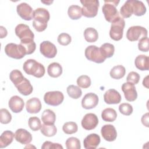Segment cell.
I'll return each mask as SVG.
<instances>
[{
  "label": "cell",
  "mask_w": 149,
  "mask_h": 149,
  "mask_svg": "<svg viewBox=\"0 0 149 149\" xmlns=\"http://www.w3.org/2000/svg\"><path fill=\"white\" fill-rule=\"evenodd\" d=\"M15 34L20 41L29 39L34 40V34L30 30L29 26L25 24H19L15 27Z\"/></svg>",
  "instance_id": "10"
},
{
  "label": "cell",
  "mask_w": 149,
  "mask_h": 149,
  "mask_svg": "<svg viewBox=\"0 0 149 149\" xmlns=\"http://www.w3.org/2000/svg\"><path fill=\"white\" fill-rule=\"evenodd\" d=\"M119 2V1L116 0L104 1V5L102 8V11L107 22L112 23L120 16L116 9V6Z\"/></svg>",
  "instance_id": "3"
},
{
  "label": "cell",
  "mask_w": 149,
  "mask_h": 149,
  "mask_svg": "<svg viewBox=\"0 0 149 149\" xmlns=\"http://www.w3.org/2000/svg\"><path fill=\"white\" fill-rule=\"evenodd\" d=\"M16 87L21 94L25 96L31 94L33 90V86L30 81L25 77Z\"/></svg>",
  "instance_id": "22"
},
{
  "label": "cell",
  "mask_w": 149,
  "mask_h": 149,
  "mask_svg": "<svg viewBox=\"0 0 149 149\" xmlns=\"http://www.w3.org/2000/svg\"><path fill=\"white\" fill-rule=\"evenodd\" d=\"M98 97L93 93L86 94L81 100V106L86 109H90L95 108L98 104Z\"/></svg>",
  "instance_id": "15"
},
{
  "label": "cell",
  "mask_w": 149,
  "mask_h": 149,
  "mask_svg": "<svg viewBox=\"0 0 149 149\" xmlns=\"http://www.w3.org/2000/svg\"><path fill=\"white\" fill-rule=\"evenodd\" d=\"M23 69L27 74L33 75L37 78L42 77L45 72L44 65L33 59H27L24 62Z\"/></svg>",
  "instance_id": "2"
},
{
  "label": "cell",
  "mask_w": 149,
  "mask_h": 149,
  "mask_svg": "<svg viewBox=\"0 0 149 149\" xmlns=\"http://www.w3.org/2000/svg\"><path fill=\"white\" fill-rule=\"evenodd\" d=\"M98 123V119L97 115L93 113L86 114L83 118L81 124L85 130H91L95 129Z\"/></svg>",
  "instance_id": "12"
},
{
  "label": "cell",
  "mask_w": 149,
  "mask_h": 149,
  "mask_svg": "<svg viewBox=\"0 0 149 149\" xmlns=\"http://www.w3.org/2000/svg\"><path fill=\"white\" fill-rule=\"evenodd\" d=\"M148 76H146V77L144 79V80H143V85L144 87H146V88H148Z\"/></svg>",
  "instance_id": "50"
},
{
  "label": "cell",
  "mask_w": 149,
  "mask_h": 149,
  "mask_svg": "<svg viewBox=\"0 0 149 149\" xmlns=\"http://www.w3.org/2000/svg\"><path fill=\"white\" fill-rule=\"evenodd\" d=\"M100 52L102 55L105 58H109L112 57L115 52L114 45L110 43H104L100 48Z\"/></svg>",
  "instance_id": "29"
},
{
  "label": "cell",
  "mask_w": 149,
  "mask_h": 149,
  "mask_svg": "<svg viewBox=\"0 0 149 149\" xmlns=\"http://www.w3.org/2000/svg\"><path fill=\"white\" fill-rule=\"evenodd\" d=\"M41 120L44 124L54 125L56 120L55 113L49 109H45L41 115Z\"/></svg>",
  "instance_id": "27"
},
{
  "label": "cell",
  "mask_w": 149,
  "mask_h": 149,
  "mask_svg": "<svg viewBox=\"0 0 149 149\" xmlns=\"http://www.w3.org/2000/svg\"><path fill=\"white\" fill-rule=\"evenodd\" d=\"M0 32H1V38H3L7 36L8 32L6 29L2 26H0Z\"/></svg>",
  "instance_id": "49"
},
{
  "label": "cell",
  "mask_w": 149,
  "mask_h": 149,
  "mask_svg": "<svg viewBox=\"0 0 149 149\" xmlns=\"http://www.w3.org/2000/svg\"><path fill=\"white\" fill-rule=\"evenodd\" d=\"M47 73L50 77L54 78L58 77L62 73V66L57 62L51 63L48 66Z\"/></svg>",
  "instance_id": "26"
},
{
  "label": "cell",
  "mask_w": 149,
  "mask_h": 149,
  "mask_svg": "<svg viewBox=\"0 0 149 149\" xmlns=\"http://www.w3.org/2000/svg\"><path fill=\"white\" fill-rule=\"evenodd\" d=\"M148 113H146L141 117V122L143 125L146 127H148Z\"/></svg>",
  "instance_id": "48"
},
{
  "label": "cell",
  "mask_w": 149,
  "mask_h": 149,
  "mask_svg": "<svg viewBox=\"0 0 149 149\" xmlns=\"http://www.w3.org/2000/svg\"><path fill=\"white\" fill-rule=\"evenodd\" d=\"M67 149H80L81 148L80 140L74 137L68 138L65 142Z\"/></svg>",
  "instance_id": "39"
},
{
  "label": "cell",
  "mask_w": 149,
  "mask_h": 149,
  "mask_svg": "<svg viewBox=\"0 0 149 149\" xmlns=\"http://www.w3.org/2000/svg\"><path fill=\"white\" fill-rule=\"evenodd\" d=\"M57 40L59 44L66 46L71 42L72 38L69 34L62 33L58 36Z\"/></svg>",
  "instance_id": "44"
},
{
  "label": "cell",
  "mask_w": 149,
  "mask_h": 149,
  "mask_svg": "<svg viewBox=\"0 0 149 149\" xmlns=\"http://www.w3.org/2000/svg\"><path fill=\"white\" fill-rule=\"evenodd\" d=\"M5 52L7 56L12 58L19 59L26 55V51L23 45L15 43H9L5 47Z\"/></svg>",
  "instance_id": "6"
},
{
  "label": "cell",
  "mask_w": 149,
  "mask_h": 149,
  "mask_svg": "<svg viewBox=\"0 0 149 149\" xmlns=\"http://www.w3.org/2000/svg\"><path fill=\"white\" fill-rule=\"evenodd\" d=\"M149 40L147 37H144L139 40L138 43V48L140 51L142 52H148L149 49L148 47Z\"/></svg>",
  "instance_id": "45"
},
{
  "label": "cell",
  "mask_w": 149,
  "mask_h": 149,
  "mask_svg": "<svg viewBox=\"0 0 149 149\" xmlns=\"http://www.w3.org/2000/svg\"><path fill=\"white\" fill-rule=\"evenodd\" d=\"M62 130L65 133L67 134H71L77 132L78 126L76 123L74 122H68L63 124Z\"/></svg>",
  "instance_id": "38"
},
{
  "label": "cell",
  "mask_w": 149,
  "mask_h": 149,
  "mask_svg": "<svg viewBox=\"0 0 149 149\" xmlns=\"http://www.w3.org/2000/svg\"><path fill=\"white\" fill-rule=\"evenodd\" d=\"M50 18L48 10L42 8H37L34 10L33 26L38 32L44 31L47 27V22Z\"/></svg>",
  "instance_id": "1"
},
{
  "label": "cell",
  "mask_w": 149,
  "mask_h": 149,
  "mask_svg": "<svg viewBox=\"0 0 149 149\" xmlns=\"http://www.w3.org/2000/svg\"><path fill=\"white\" fill-rule=\"evenodd\" d=\"M126 73V69L122 65H119L114 66L110 71V76L114 79H120L124 77Z\"/></svg>",
  "instance_id": "32"
},
{
  "label": "cell",
  "mask_w": 149,
  "mask_h": 149,
  "mask_svg": "<svg viewBox=\"0 0 149 149\" xmlns=\"http://www.w3.org/2000/svg\"><path fill=\"white\" fill-rule=\"evenodd\" d=\"M147 30L140 26H133L129 27L126 32V37L130 41H136L147 37Z\"/></svg>",
  "instance_id": "7"
},
{
  "label": "cell",
  "mask_w": 149,
  "mask_h": 149,
  "mask_svg": "<svg viewBox=\"0 0 149 149\" xmlns=\"http://www.w3.org/2000/svg\"><path fill=\"white\" fill-rule=\"evenodd\" d=\"M122 100L120 93L115 89L107 90L104 95V100L108 104H119Z\"/></svg>",
  "instance_id": "17"
},
{
  "label": "cell",
  "mask_w": 149,
  "mask_h": 149,
  "mask_svg": "<svg viewBox=\"0 0 149 149\" xmlns=\"http://www.w3.org/2000/svg\"><path fill=\"white\" fill-rule=\"evenodd\" d=\"M42 3H45V4H47V5H50V3H51L52 2H53V1H41Z\"/></svg>",
  "instance_id": "51"
},
{
  "label": "cell",
  "mask_w": 149,
  "mask_h": 149,
  "mask_svg": "<svg viewBox=\"0 0 149 149\" xmlns=\"http://www.w3.org/2000/svg\"><path fill=\"white\" fill-rule=\"evenodd\" d=\"M133 14L137 16L144 15L146 12V7L142 1L137 0H131Z\"/></svg>",
  "instance_id": "24"
},
{
  "label": "cell",
  "mask_w": 149,
  "mask_h": 149,
  "mask_svg": "<svg viewBox=\"0 0 149 149\" xmlns=\"http://www.w3.org/2000/svg\"><path fill=\"white\" fill-rule=\"evenodd\" d=\"M116 117L117 113L113 108H105L101 113V118L105 122H113L116 119Z\"/></svg>",
  "instance_id": "30"
},
{
  "label": "cell",
  "mask_w": 149,
  "mask_h": 149,
  "mask_svg": "<svg viewBox=\"0 0 149 149\" xmlns=\"http://www.w3.org/2000/svg\"><path fill=\"white\" fill-rule=\"evenodd\" d=\"M100 141L99 135L95 133L90 134L84 139V147L86 149H95L100 144Z\"/></svg>",
  "instance_id": "19"
},
{
  "label": "cell",
  "mask_w": 149,
  "mask_h": 149,
  "mask_svg": "<svg viewBox=\"0 0 149 149\" xmlns=\"http://www.w3.org/2000/svg\"><path fill=\"white\" fill-rule=\"evenodd\" d=\"M40 51L43 56L48 58H53L57 54L56 46L49 41H44L40 44Z\"/></svg>",
  "instance_id": "11"
},
{
  "label": "cell",
  "mask_w": 149,
  "mask_h": 149,
  "mask_svg": "<svg viewBox=\"0 0 149 149\" xmlns=\"http://www.w3.org/2000/svg\"><path fill=\"white\" fill-rule=\"evenodd\" d=\"M84 37L86 41L88 42H94L98 38V34L94 28L88 27L85 29Z\"/></svg>",
  "instance_id": "31"
},
{
  "label": "cell",
  "mask_w": 149,
  "mask_h": 149,
  "mask_svg": "<svg viewBox=\"0 0 149 149\" xmlns=\"http://www.w3.org/2000/svg\"><path fill=\"white\" fill-rule=\"evenodd\" d=\"M42 105L40 100L36 97H33L27 101L26 103V111L30 113H37L41 109Z\"/></svg>",
  "instance_id": "21"
},
{
  "label": "cell",
  "mask_w": 149,
  "mask_h": 149,
  "mask_svg": "<svg viewBox=\"0 0 149 149\" xmlns=\"http://www.w3.org/2000/svg\"><path fill=\"white\" fill-rule=\"evenodd\" d=\"M101 133L102 137L108 141H113L116 140L117 132L115 127L112 125H105L101 129Z\"/></svg>",
  "instance_id": "16"
},
{
  "label": "cell",
  "mask_w": 149,
  "mask_h": 149,
  "mask_svg": "<svg viewBox=\"0 0 149 149\" xmlns=\"http://www.w3.org/2000/svg\"><path fill=\"white\" fill-rule=\"evenodd\" d=\"M68 14L69 17L72 20H77L82 16L81 8L78 5H72L68 8Z\"/></svg>",
  "instance_id": "28"
},
{
  "label": "cell",
  "mask_w": 149,
  "mask_h": 149,
  "mask_svg": "<svg viewBox=\"0 0 149 149\" xmlns=\"http://www.w3.org/2000/svg\"><path fill=\"white\" fill-rule=\"evenodd\" d=\"M64 100L63 93L59 91H53L47 92L44 96V102L51 106H58L60 105Z\"/></svg>",
  "instance_id": "9"
},
{
  "label": "cell",
  "mask_w": 149,
  "mask_h": 149,
  "mask_svg": "<svg viewBox=\"0 0 149 149\" xmlns=\"http://www.w3.org/2000/svg\"><path fill=\"white\" fill-rule=\"evenodd\" d=\"M16 10L20 17L25 20H31L33 18L34 10L27 3L22 2L17 6Z\"/></svg>",
  "instance_id": "13"
},
{
  "label": "cell",
  "mask_w": 149,
  "mask_h": 149,
  "mask_svg": "<svg viewBox=\"0 0 149 149\" xmlns=\"http://www.w3.org/2000/svg\"><path fill=\"white\" fill-rule=\"evenodd\" d=\"M140 78V76L138 73L132 71L128 74L126 77V80L127 82L131 83L133 84H136L139 83Z\"/></svg>",
  "instance_id": "46"
},
{
  "label": "cell",
  "mask_w": 149,
  "mask_h": 149,
  "mask_svg": "<svg viewBox=\"0 0 149 149\" xmlns=\"http://www.w3.org/2000/svg\"><path fill=\"white\" fill-rule=\"evenodd\" d=\"M41 133L47 137H52L56 134L57 132V129L54 125H47L42 124L41 127Z\"/></svg>",
  "instance_id": "33"
},
{
  "label": "cell",
  "mask_w": 149,
  "mask_h": 149,
  "mask_svg": "<svg viewBox=\"0 0 149 149\" xmlns=\"http://www.w3.org/2000/svg\"><path fill=\"white\" fill-rule=\"evenodd\" d=\"M84 54L88 60L97 63H101L106 59L102 55L100 48L93 45H89L86 48Z\"/></svg>",
  "instance_id": "8"
},
{
  "label": "cell",
  "mask_w": 149,
  "mask_h": 149,
  "mask_svg": "<svg viewBox=\"0 0 149 149\" xmlns=\"http://www.w3.org/2000/svg\"><path fill=\"white\" fill-rule=\"evenodd\" d=\"M122 90L127 101L132 102L137 99V93L134 84L129 82L125 83L122 86Z\"/></svg>",
  "instance_id": "14"
},
{
  "label": "cell",
  "mask_w": 149,
  "mask_h": 149,
  "mask_svg": "<svg viewBox=\"0 0 149 149\" xmlns=\"http://www.w3.org/2000/svg\"><path fill=\"white\" fill-rule=\"evenodd\" d=\"M29 126L33 131H37L41 127V123L40 119L36 116L31 117L29 119Z\"/></svg>",
  "instance_id": "42"
},
{
  "label": "cell",
  "mask_w": 149,
  "mask_h": 149,
  "mask_svg": "<svg viewBox=\"0 0 149 149\" xmlns=\"http://www.w3.org/2000/svg\"><path fill=\"white\" fill-rule=\"evenodd\" d=\"M120 13L123 18H129L133 15L131 0L126 1L120 9Z\"/></svg>",
  "instance_id": "34"
},
{
  "label": "cell",
  "mask_w": 149,
  "mask_h": 149,
  "mask_svg": "<svg viewBox=\"0 0 149 149\" xmlns=\"http://www.w3.org/2000/svg\"><path fill=\"white\" fill-rule=\"evenodd\" d=\"M68 95L73 99H78L82 95V91L79 87L74 85H69L66 88Z\"/></svg>",
  "instance_id": "35"
},
{
  "label": "cell",
  "mask_w": 149,
  "mask_h": 149,
  "mask_svg": "<svg viewBox=\"0 0 149 149\" xmlns=\"http://www.w3.org/2000/svg\"><path fill=\"white\" fill-rule=\"evenodd\" d=\"M20 44L23 46L26 51V55L33 54L36 49V44L33 40L29 39L20 41Z\"/></svg>",
  "instance_id": "37"
},
{
  "label": "cell",
  "mask_w": 149,
  "mask_h": 149,
  "mask_svg": "<svg viewBox=\"0 0 149 149\" xmlns=\"http://www.w3.org/2000/svg\"><path fill=\"white\" fill-rule=\"evenodd\" d=\"M12 120L10 113L5 108L0 109V122L2 124H8Z\"/></svg>",
  "instance_id": "41"
},
{
  "label": "cell",
  "mask_w": 149,
  "mask_h": 149,
  "mask_svg": "<svg viewBox=\"0 0 149 149\" xmlns=\"http://www.w3.org/2000/svg\"><path fill=\"white\" fill-rule=\"evenodd\" d=\"M125 26V20L120 16L118 17L111 23V29L109 31L110 37L115 41H119L121 40L123 37Z\"/></svg>",
  "instance_id": "4"
},
{
  "label": "cell",
  "mask_w": 149,
  "mask_h": 149,
  "mask_svg": "<svg viewBox=\"0 0 149 149\" xmlns=\"http://www.w3.org/2000/svg\"><path fill=\"white\" fill-rule=\"evenodd\" d=\"M8 105L13 112L19 113L23 110L24 102L22 98L17 95H14L10 98Z\"/></svg>",
  "instance_id": "18"
},
{
  "label": "cell",
  "mask_w": 149,
  "mask_h": 149,
  "mask_svg": "<svg viewBox=\"0 0 149 149\" xmlns=\"http://www.w3.org/2000/svg\"><path fill=\"white\" fill-rule=\"evenodd\" d=\"M15 134L10 130L4 131L0 136V148H5L9 146L13 140Z\"/></svg>",
  "instance_id": "25"
},
{
  "label": "cell",
  "mask_w": 149,
  "mask_h": 149,
  "mask_svg": "<svg viewBox=\"0 0 149 149\" xmlns=\"http://www.w3.org/2000/svg\"><path fill=\"white\" fill-rule=\"evenodd\" d=\"M119 111L122 114L129 116L132 113L133 109V107L130 104L122 103L119 106Z\"/></svg>",
  "instance_id": "43"
},
{
  "label": "cell",
  "mask_w": 149,
  "mask_h": 149,
  "mask_svg": "<svg viewBox=\"0 0 149 149\" xmlns=\"http://www.w3.org/2000/svg\"><path fill=\"white\" fill-rule=\"evenodd\" d=\"M91 79L87 75H81L77 79V84L79 87L83 88H88L91 85Z\"/></svg>",
  "instance_id": "40"
},
{
  "label": "cell",
  "mask_w": 149,
  "mask_h": 149,
  "mask_svg": "<svg viewBox=\"0 0 149 149\" xmlns=\"http://www.w3.org/2000/svg\"><path fill=\"white\" fill-rule=\"evenodd\" d=\"M42 149H48V148H61L63 149V147L59 143H54L52 142L46 141H45L42 146Z\"/></svg>",
  "instance_id": "47"
},
{
  "label": "cell",
  "mask_w": 149,
  "mask_h": 149,
  "mask_svg": "<svg viewBox=\"0 0 149 149\" xmlns=\"http://www.w3.org/2000/svg\"><path fill=\"white\" fill-rule=\"evenodd\" d=\"M83 5L81 8L82 15L86 17H94L97 16L100 3L97 0L80 1Z\"/></svg>",
  "instance_id": "5"
},
{
  "label": "cell",
  "mask_w": 149,
  "mask_h": 149,
  "mask_svg": "<svg viewBox=\"0 0 149 149\" xmlns=\"http://www.w3.org/2000/svg\"><path fill=\"white\" fill-rule=\"evenodd\" d=\"M15 138L17 141L22 144H27L32 140L31 133L24 129H17L15 132Z\"/></svg>",
  "instance_id": "20"
},
{
  "label": "cell",
  "mask_w": 149,
  "mask_h": 149,
  "mask_svg": "<svg viewBox=\"0 0 149 149\" xmlns=\"http://www.w3.org/2000/svg\"><path fill=\"white\" fill-rule=\"evenodd\" d=\"M134 64L136 67L140 70H148L149 58L145 55H139L135 58Z\"/></svg>",
  "instance_id": "23"
},
{
  "label": "cell",
  "mask_w": 149,
  "mask_h": 149,
  "mask_svg": "<svg viewBox=\"0 0 149 149\" xmlns=\"http://www.w3.org/2000/svg\"><path fill=\"white\" fill-rule=\"evenodd\" d=\"M9 78L11 81L14 84L15 86L16 87L24 79V77L20 70L15 69L10 73Z\"/></svg>",
  "instance_id": "36"
}]
</instances>
